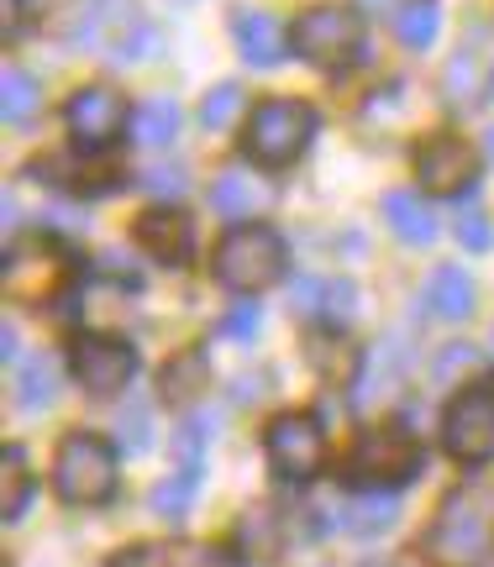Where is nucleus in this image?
Wrapping results in <instances>:
<instances>
[{
	"label": "nucleus",
	"mask_w": 494,
	"mask_h": 567,
	"mask_svg": "<svg viewBox=\"0 0 494 567\" xmlns=\"http://www.w3.org/2000/svg\"><path fill=\"white\" fill-rule=\"evenodd\" d=\"M137 184H143L147 195H185V174H179L174 163H153Z\"/></svg>",
	"instance_id": "obj_30"
},
{
	"label": "nucleus",
	"mask_w": 494,
	"mask_h": 567,
	"mask_svg": "<svg viewBox=\"0 0 494 567\" xmlns=\"http://www.w3.org/2000/svg\"><path fill=\"white\" fill-rule=\"evenodd\" d=\"M237 111H243V84H231V80L216 84L206 101H200V126H216V132H222V126L237 122Z\"/></svg>",
	"instance_id": "obj_28"
},
{
	"label": "nucleus",
	"mask_w": 494,
	"mask_h": 567,
	"mask_svg": "<svg viewBox=\"0 0 494 567\" xmlns=\"http://www.w3.org/2000/svg\"><path fill=\"white\" fill-rule=\"evenodd\" d=\"M63 122H69V132L80 137V147H105V142L116 137L132 116H126V105H122L116 90H105V84H84V90L69 95Z\"/></svg>",
	"instance_id": "obj_10"
},
{
	"label": "nucleus",
	"mask_w": 494,
	"mask_h": 567,
	"mask_svg": "<svg viewBox=\"0 0 494 567\" xmlns=\"http://www.w3.org/2000/svg\"><path fill=\"white\" fill-rule=\"evenodd\" d=\"M116 431H122V452H126V457H143L147 446H153V415H147L143 400H132V405L116 415Z\"/></svg>",
	"instance_id": "obj_27"
},
{
	"label": "nucleus",
	"mask_w": 494,
	"mask_h": 567,
	"mask_svg": "<svg viewBox=\"0 0 494 567\" xmlns=\"http://www.w3.org/2000/svg\"><path fill=\"white\" fill-rule=\"evenodd\" d=\"M195 567H231V563L222 557V551H200V563H195Z\"/></svg>",
	"instance_id": "obj_35"
},
{
	"label": "nucleus",
	"mask_w": 494,
	"mask_h": 567,
	"mask_svg": "<svg viewBox=\"0 0 494 567\" xmlns=\"http://www.w3.org/2000/svg\"><path fill=\"white\" fill-rule=\"evenodd\" d=\"M490 526H494V488L484 484L453 488L442 499V509H436L432 530H426V557L436 567H478V557L490 547Z\"/></svg>",
	"instance_id": "obj_1"
},
{
	"label": "nucleus",
	"mask_w": 494,
	"mask_h": 567,
	"mask_svg": "<svg viewBox=\"0 0 494 567\" xmlns=\"http://www.w3.org/2000/svg\"><path fill=\"white\" fill-rule=\"evenodd\" d=\"M289 42H295V53L310 63H342V59H352V48L363 42V21H358V11H348V6H316V11H306V17L295 21Z\"/></svg>",
	"instance_id": "obj_8"
},
{
	"label": "nucleus",
	"mask_w": 494,
	"mask_h": 567,
	"mask_svg": "<svg viewBox=\"0 0 494 567\" xmlns=\"http://www.w3.org/2000/svg\"><path fill=\"white\" fill-rule=\"evenodd\" d=\"M442 446L457 463H484L494 457V379L469 384L442 415Z\"/></svg>",
	"instance_id": "obj_6"
},
{
	"label": "nucleus",
	"mask_w": 494,
	"mask_h": 567,
	"mask_svg": "<svg viewBox=\"0 0 494 567\" xmlns=\"http://www.w3.org/2000/svg\"><path fill=\"white\" fill-rule=\"evenodd\" d=\"M337 526L348 530V536H379V530H390L394 526V494H384V488H358L352 499H342Z\"/></svg>",
	"instance_id": "obj_17"
},
{
	"label": "nucleus",
	"mask_w": 494,
	"mask_h": 567,
	"mask_svg": "<svg viewBox=\"0 0 494 567\" xmlns=\"http://www.w3.org/2000/svg\"><path fill=\"white\" fill-rule=\"evenodd\" d=\"M132 237H137V247H143L147 258H158V264L179 268L189 258V247H195V226H189L185 210L158 205V210H143V216H137Z\"/></svg>",
	"instance_id": "obj_12"
},
{
	"label": "nucleus",
	"mask_w": 494,
	"mask_h": 567,
	"mask_svg": "<svg viewBox=\"0 0 494 567\" xmlns=\"http://www.w3.org/2000/svg\"><path fill=\"white\" fill-rule=\"evenodd\" d=\"M457 243L469 247V252H484V247L494 243L490 221H484V216H463V221H457Z\"/></svg>",
	"instance_id": "obj_31"
},
{
	"label": "nucleus",
	"mask_w": 494,
	"mask_h": 567,
	"mask_svg": "<svg viewBox=\"0 0 494 567\" xmlns=\"http://www.w3.org/2000/svg\"><path fill=\"white\" fill-rule=\"evenodd\" d=\"M490 342H494V331H490Z\"/></svg>",
	"instance_id": "obj_38"
},
{
	"label": "nucleus",
	"mask_w": 494,
	"mask_h": 567,
	"mask_svg": "<svg viewBox=\"0 0 494 567\" xmlns=\"http://www.w3.org/2000/svg\"><path fill=\"white\" fill-rule=\"evenodd\" d=\"M316 137V111L306 101H264L243 126V153L264 168H289Z\"/></svg>",
	"instance_id": "obj_3"
},
{
	"label": "nucleus",
	"mask_w": 494,
	"mask_h": 567,
	"mask_svg": "<svg viewBox=\"0 0 494 567\" xmlns=\"http://www.w3.org/2000/svg\"><path fill=\"white\" fill-rule=\"evenodd\" d=\"M174 132H179V105L168 101V95H153V101H143L132 111V137L147 142V147L174 142Z\"/></svg>",
	"instance_id": "obj_20"
},
{
	"label": "nucleus",
	"mask_w": 494,
	"mask_h": 567,
	"mask_svg": "<svg viewBox=\"0 0 494 567\" xmlns=\"http://www.w3.org/2000/svg\"><path fill=\"white\" fill-rule=\"evenodd\" d=\"M285 237L274 231V226H237V231H227L222 237V247H216V279L227 284V289H237V295H258V289H268L274 279H285Z\"/></svg>",
	"instance_id": "obj_2"
},
{
	"label": "nucleus",
	"mask_w": 494,
	"mask_h": 567,
	"mask_svg": "<svg viewBox=\"0 0 494 567\" xmlns=\"http://www.w3.org/2000/svg\"><path fill=\"white\" fill-rule=\"evenodd\" d=\"M484 147H490V158H494V126H490V132H484Z\"/></svg>",
	"instance_id": "obj_36"
},
{
	"label": "nucleus",
	"mask_w": 494,
	"mask_h": 567,
	"mask_svg": "<svg viewBox=\"0 0 494 567\" xmlns=\"http://www.w3.org/2000/svg\"><path fill=\"white\" fill-rule=\"evenodd\" d=\"M358 289L348 279H300L289 289V305L295 316H321V321H348Z\"/></svg>",
	"instance_id": "obj_15"
},
{
	"label": "nucleus",
	"mask_w": 494,
	"mask_h": 567,
	"mask_svg": "<svg viewBox=\"0 0 494 567\" xmlns=\"http://www.w3.org/2000/svg\"><path fill=\"white\" fill-rule=\"evenodd\" d=\"M436 27H442V17H436V0H405V6L394 11V38L405 42V48H432Z\"/></svg>",
	"instance_id": "obj_23"
},
{
	"label": "nucleus",
	"mask_w": 494,
	"mask_h": 567,
	"mask_svg": "<svg viewBox=\"0 0 494 567\" xmlns=\"http://www.w3.org/2000/svg\"><path fill=\"white\" fill-rule=\"evenodd\" d=\"M415 179L432 195H457V189H469L478 179V153L453 132H436L415 153Z\"/></svg>",
	"instance_id": "obj_9"
},
{
	"label": "nucleus",
	"mask_w": 494,
	"mask_h": 567,
	"mask_svg": "<svg viewBox=\"0 0 494 567\" xmlns=\"http://www.w3.org/2000/svg\"><path fill=\"white\" fill-rule=\"evenodd\" d=\"M490 95H494V74H490Z\"/></svg>",
	"instance_id": "obj_37"
},
{
	"label": "nucleus",
	"mask_w": 494,
	"mask_h": 567,
	"mask_svg": "<svg viewBox=\"0 0 494 567\" xmlns=\"http://www.w3.org/2000/svg\"><path fill=\"white\" fill-rule=\"evenodd\" d=\"M0 116L11 126L38 116V80H32L27 69H6V74H0Z\"/></svg>",
	"instance_id": "obj_22"
},
{
	"label": "nucleus",
	"mask_w": 494,
	"mask_h": 567,
	"mask_svg": "<svg viewBox=\"0 0 494 567\" xmlns=\"http://www.w3.org/2000/svg\"><path fill=\"white\" fill-rule=\"evenodd\" d=\"M426 300H432V310L442 321H469V310H474V279H469L463 268L442 264L432 279H426Z\"/></svg>",
	"instance_id": "obj_18"
},
{
	"label": "nucleus",
	"mask_w": 494,
	"mask_h": 567,
	"mask_svg": "<svg viewBox=\"0 0 494 567\" xmlns=\"http://www.w3.org/2000/svg\"><path fill=\"white\" fill-rule=\"evenodd\" d=\"M222 331H227V337H253V331H258V305H243V310H231L227 321H222Z\"/></svg>",
	"instance_id": "obj_33"
},
{
	"label": "nucleus",
	"mask_w": 494,
	"mask_h": 567,
	"mask_svg": "<svg viewBox=\"0 0 494 567\" xmlns=\"http://www.w3.org/2000/svg\"><path fill=\"white\" fill-rule=\"evenodd\" d=\"M27 494H32L27 452H21V446H6V457H0V509H6V520H17L21 509H27Z\"/></svg>",
	"instance_id": "obj_24"
},
{
	"label": "nucleus",
	"mask_w": 494,
	"mask_h": 567,
	"mask_svg": "<svg viewBox=\"0 0 494 567\" xmlns=\"http://www.w3.org/2000/svg\"><path fill=\"white\" fill-rule=\"evenodd\" d=\"M90 153V147H84ZM84 153H53V158L38 163V174H48L42 184H53V189H69V195H105V189H116V168L111 163H90Z\"/></svg>",
	"instance_id": "obj_13"
},
{
	"label": "nucleus",
	"mask_w": 494,
	"mask_h": 567,
	"mask_svg": "<svg viewBox=\"0 0 494 567\" xmlns=\"http://www.w3.org/2000/svg\"><path fill=\"white\" fill-rule=\"evenodd\" d=\"M206 384H210L206 352H179V358L164 368V394L168 400H195Z\"/></svg>",
	"instance_id": "obj_26"
},
{
	"label": "nucleus",
	"mask_w": 494,
	"mask_h": 567,
	"mask_svg": "<svg viewBox=\"0 0 494 567\" xmlns=\"http://www.w3.org/2000/svg\"><path fill=\"white\" fill-rule=\"evenodd\" d=\"M474 53L463 48V53H453V63H447V74H442V95H447V105H463L474 101Z\"/></svg>",
	"instance_id": "obj_29"
},
{
	"label": "nucleus",
	"mask_w": 494,
	"mask_h": 567,
	"mask_svg": "<svg viewBox=\"0 0 494 567\" xmlns=\"http://www.w3.org/2000/svg\"><path fill=\"white\" fill-rule=\"evenodd\" d=\"M210 205L222 216H231V221H243V216H253L264 205V189H258V179H247V174H222V179L210 184Z\"/></svg>",
	"instance_id": "obj_21"
},
{
	"label": "nucleus",
	"mask_w": 494,
	"mask_h": 567,
	"mask_svg": "<svg viewBox=\"0 0 494 567\" xmlns=\"http://www.w3.org/2000/svg\"><path fill=\"white\" fill-rule=\"evenodd\" d=\"M231 38H237V53L253 69H279L285 63V27L268 17V11H237Z\"/></svg>",
	"instance_id": "obj_14"
},
{
	"label": "nucleus",
	"mask_w": 494,
	"mask_h": 567,
	"mask_svg": "<svg viewBox=\"0 0 494 567\" xmlns=\"http://www.w3.org/2000/svg\"><path fill=\"white\" fill-rule=\"evenodd\" d=\"M421 473V442L405 425H373L358 436L348 457V478L358 488H400Z\"/></svg>",
	"instance_id": "obj_4"
},
{
	"label": "nucleus",
	"mask_w": 494,
	"mask_h": 567,
	"mask_svg": "<svg viewBox=\"0 0 494 567\" xmlns=\"http://www.w3.org/2000/svg\"><path fill=\"white\" fill-rule=\"evenodd\" d=\"M17 0H0V27H6V32H17Z\"/></svg>",
	"instance_id": "obj_34"
},
{
	"label": "nucleus",
	"mask_w": 494,
	"mask_h": 567,
	"mask_svg": "<svg viewBox=\"0 0 494 567\" xmlns=\"http://www.w3.org/2000/svg\"><path fill=\"white\" fill-rule=\"evenodd\" d=\"M17 405L21 410H48L53 405V394H59V368L48 363V352H32V358H21L17 363Z\"/></svg>",
	"instance_id": "obj_19"
},
{
	"label": "nucleus",
	"mask_w": 494,
	"mask_h": 567,
	"mask_svg": "<svg viewBox=\"0 0 494 567\" xmlns=\"http://www.w3.org/2000/svg\"><path fill=\"white\" fill-rule=\"evenodd\" d=\"M111 567H174L164 547H126L122 557H111Z\"/></svg>",
	"instance_id": "obj_32"
},
{
	"label": "nucleus",
	"mask_w": 494,
	"mask_h": 567,
	"mask_svg": "<svg viewBox=\"0 0 494 567\" xmlns=\"http://www.w3.org/2000/svg\"><path fill=\"white\" fill-rule=\"evenodd\" d=\"M53 488H59L69 505H105V499L116 494V452H111L101 436L74 431V436L59 446Z\"/></svg>",
	"instance_id": "obj_5"
},
{
	"label": "nucleus",
	"mask_w": 494,
	"mask_h": 567,
	"mask_svg": "<svg viewBox=\"0 0 494 567\" xmlns=\"http://www.w3.org/2000/svg\"><path fill=\"white\" fill-rule=\"evenodd\" d=\"M384 221H390V231L400 243L426 247L436 237L432 205H426V195H415V189H390V195H384Z\"/></svg>",
	"instance_id": "obj_16"
},
{
	"label": "nucleus",
	"mask_w": 494,
	"mask_h": 567,
	"mask_svg": "<svg viewBox=\"0 0 494 567\" xmlns=\"http://www.w3.org/2000/svg\"><path fill=\"white\" fill-rule=\"evenodd\" d=\"M264 452H268V463H274V473H279V478L306 484V478H316V473H321V463H327V431H321V421H316V415L289 410V415H279V421L268 425Z\"/></svg>",
	"instance_id": "obj_7"
},
{
	"label": "nucleus",
	"mask_w": 494,
	"mask_h": 567,
	"mask_svg": "<svg viewBox=\"0 0 494 567\" xmlns=\"http://www.w3.org/2000/svg\"><path fill=\"white\" fill-rule=\"evenodd\" d=\"M132 373H137V352L116 337H84L74 347V379L90 394H116V389L132 384Z\"/></svg>",
	"instance_id": "obj_11"
},
{
	"label": "nucleus",
	"mask_w": 494,
	"mask_h": 567,
	"mask_svg": "<svg viewBox=\"0 0 494 567\" xmlns=\"http://www.w3.org/2000/svg\"><path fill=\"white\" fill-rule=\"evenodd\" d=\"M195 488H200V473H189V467H174L164 484L153 488V515H164V520H185L189 499H195Z\"/></svg>",
	"instance_id": "obj_25"
}]
</instances>
